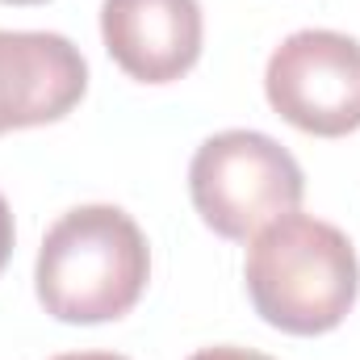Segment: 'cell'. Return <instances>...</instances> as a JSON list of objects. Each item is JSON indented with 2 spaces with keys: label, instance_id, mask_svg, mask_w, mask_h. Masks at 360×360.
<instances>
[{
  "label": "cell",
  "instance_id": "6da1fadb",
  "mask_svg": "<svg viewBox=\"0 0 360 360\" xmlns=\"http://www.w3.org/2000/svg\"><path fill=\"white\" fill-rule=\"evenodd\" d=\"M243 276L256 314L285 335L335 331L360 293L352 239L340 226L297 210L252 235Z\"/></svg>",
  "mask_w": 360,
  "mask_h": 360
},
{
  "label": "cell",
  "instance_id": "7a4b0ae2",
  "mask_svg": "<svg viewBox=\"0 0 360 360\" xmlns=\"http://www.w3.org/2000/svg\"><path fill=\"white\" fill-rule=\"evenodd\" d=\"M151 276L139 222L117 205L68 210L38 248V302L59 323H109L134 310Z\"/></svg>",
  "mask_w": 360,
  "mask_h": 360
},
{
  "label": "cell",
  "instance_id": "3957f363",
  "mask_svg": "<svg viewBox=\"0 0 360 360\" xmlns=\"http://www.w3.org/2000/svg\"><path fill=\"white\" fill-rule=\"evenodd\" d=\"M297 160L260 130H222L188 164V197L201 222L222 239H252L302 205Z\"/></svg>",
  "mask_w": 360,
  "mask_h": 360
},
{
  "label": "cell",
  "instance_id": "277c9868",
  "mask_svg": "<svg viewBox=\"0 0 360 360\" xmlns=\"http://www.w3.org/2000/svg\"><path fill=\"white\" fill-rule=\"evenodd\" d=\"M269 105L297 130L344 139L360 130V42L340 30H297L269 59Z\"/></svg>",
  "mask_w": 360,
  "mask_h": 360
},
{
  "label": "cell",
  "instance_id": "5b68a950",
  "mask_svg": "<svg viewBox=\"0 0 360 360\" xmlns=\"http://www.w3.org/2000/svg\"><path fill=\"white\" fill-rule=\"evenodd\" d=\"M89 89L80 46L51 30H0V134L59 122Z\"/></svg>",
  "mask_w": 360,
  "mask_h": 360
},
{
  "label": "cell",
  "instance_id": "8992f818",
  "mask_svg": "<svg viewBox=\"0 0 360 360\" xmlns=\"http://www.w3.org/2000/svg\"><path fill=\"white\" fill-rule=\"evenodd\" d=\"M101 38L109 59L143 80H180L201 55V4L197 0H105Z\"/></svg>",
  "mask_w": 360,
  "mask_h": 360
},
{
  "label": "cell",
  "instance_id": "52a82bcc",
  "mask_svg": "<svg viewBox=\"0 0 360 360\" xmlns=\"http://www.w3.org/2000/svg\"><path fill=\"white\" fill-rule=\"evenodd\" d=\"M188 360H272V356L252 352V348H231V344H222V348H201V352H193Z\"/></svg>",
  "mask_w": 360,
  "mask_h": 360
},
{
  "label": "cell",
  "instance_id": "ba28073f",
  "mask_svg": "<svg viewBox=\"0 0 360 360\" xmlns=\"http://www.w3.org/2000/svg\"><path fill=\"white\" fill-rule=\"evenodd\" d=\"M13 239H17V231H13V210H8V201H4V193H0V272H4L8 256H13Z\"/></svg>",
  "mask_w": 360,
  "mask_h": 360
},
{
  "label": "cell",
  "instance_id": "9c48e42d",
  "mask_svg": "<svg viewBox=\"0 0 360 360\" xmlns=\"http://www.w3.org/2000/svg\"><path fill=\"white\" fill-rule=\"evenodd\" d=\"M51 360H130V356H117V352H63V356H51Z\"/></svg>",
  "mask_w": 360,
  "mask_h": 360
},
{
  "label": "cell",
  "instance_id": "30bf717a",
  "mask_svg": "<svg viewBox=\"0 0 360 360\" xmlns=\"http://www.w3.org/2000/svg\"><path fill=\"white\" fill-rule=\"evenodd\" d=\"M4 4H46V0H4Z\"/></svg>",
  "mask_w": 360,
  "mask_h": 360
}]
</instances>
